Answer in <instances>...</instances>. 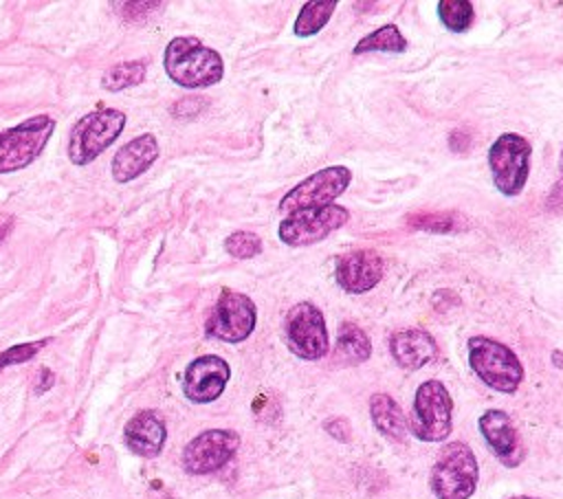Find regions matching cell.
<instances>
[{
  "label": "cell",
  "instance_id": "4316f807",
  "mask_svg": "<svg viewBox=\"0 0 563 499\" xmlns=\"http://www.w3.org/2000/svg\"><path fill=\"white\" fill-rule=\"evenodd\" d=\"M46 341H37V343H22V345H13V347H9L7 352H2L0 354V369H4V367H9V365H15V363H24V361H29L31 356H35L40 350H42V345H44Z\"/></svg>",
  "mask_w": 563,
  "mask_h": 499
},
{
  "label": "cell",
  "instance_id": "4dcf8cb0",
  "mask_svg": "<svg viewBox=\"0 0 563 499\" xmlns=\"http://www.w3.org/2000/svg\"><path fill=\"white\" fill-rule=\"evenodd\" d=\"M11 226H13V215H7V213H0V244H2V240L9 235V231H11Z\"/></svg>",
  "mask_w": 563,
  "mask_h": 499
},
{
  "label": "cell",
  "instance_id": "277c9868",
  "mask_svg": "<svg viewBox=\"0 0 563 499\" xmlns=\"http://www.w3.org/2000/svg\"><path fill=\"white\" fill-rule=\"evenodd\" d=\"M125 127V114L114 108H99L84 114L70 130L68 158L75 165L92 163L110 147Z\"/></svg>",
  "mask_w": 563,
  "mask_h": 499
},
{
  "label": "cell",
  "instance_id": "83f0119b",
  "mask_svg": "<svg viewBox=\"0 0 563 499\" xmlns=\"http://www.w3.org/2000/svg\"><path fill=\"white\" fill-rule=\"evenodd\" d=\"M323 429L339 442H350L352 437V429H350V422L345 418H330Z\"/></svg>",
  "mask_w": 563,
  "mask_h": 499
},
{
  "label": "cell",
  "instance_id": "6da1fadb",
  "mask_svg": "<svg viewBox=\"0 0 563 499\" xmlns=\"http://www.w3.org/2000/svg\"><path fill=\"white\" fill-rule=\"evenodd\" d=\"M163 64L169 79L183 88H207L218 84L224 75V62L220 53L205 46L196 37L169 40Z\"/></svg>",
  "mask_w": 563,
  "mask_h": 499
},
{
  "label": "cell",
  "instance_id": "d6a6232c",
  "mask_svg": "<svg viewBox=\"0 0 563 499\" xmlns=\"http://www.w3.org/2000/svg\"><path fill=\"white\" fill-rule=\"evenodd\" d=\"M559 169H561V174H563V149H561V156H559Z\"/></svg>",
  "mask_w": 563,
  "mask_h": 499
},
{
  "label": "cell",
  "instance_id": "2e32d148",
  "mask_svg": "<svg viewBox=\"0 0 563 499\" xmlns=\"http://www.w3.org/2000/svg\"><path fill=\"white\" fill-rule=\"evenodd\" d=\"M389 354L402 369H420L427 363L435 361L438 343L435 339L422 328H407L398 330L389 336Z\"/></svg>",
  "mask_w": 563,
  "mask_h": 499
},
{
  "label": "cell",
  "instance_id": "603a6c76",
  "mask_svg": "<svg viewBox=\"0 0 563 499\" xmlns=\"http://www.w3.org/2000/svg\"><path fill=\"white\" fill-rule=\"evenodd\" d=\"M147 66L145 62H125V64H114L101 75V86L110 92H119L123 88L136 86L145 79Z\"/></svg>",
  "mask_w": 563,
  "mask_h": 499
},
{
  "label": "cell",
  "instance_id": "e0dca14e",
  "mask_svg": "<svg viewBox=\"0 0 563 499\" xmlns=\"http://www.w3.org/2000/svg\"><path fill=\"white\" fill-rule=\"evenodd\" d=\"M165 437H167L165 422L152 409H143L134 413L123 429L125 446L141 457H156L163 451Z\"/></svg>",
  "mask_w": 563,
  "mask_h": 499
},
{
  "label": "cell",
  "instance_id": "836d02e7",
  "mask_svg": "<svg viewBox=\"0 0 563 499\" xmlns=\"http://www.w3.org/2000/svg\"><path fill=\"white\" fill-rule=\"evenodd\" d=\"M512 499H532V497H512Z\"/></svg>",
  "mask_w": 563,
  "mask_h": 499
},
{
  "label": "cell",
  "instance_id": "d4e9b609",
  "mask_svg": "<svg viewBox=\"0 0 563 499\" xmlns=\"http://www.w3.org/2000/svg\"><path fill=\"white\" fill-rule=\"evenodd\" d=\"M224 248L231 257L251 259L262 253V240L251 231H235L224 240Z\"/></svg>",
  "mask_w": 563,
  "mask_h": 499
},
{
  "label": "cell",
  "instance_id": "1f68e13d",
  "mask_svg": "<svg viewBox=\"0 0 563 499\" xmlns=\"http://www.w3.org/2000/svg\"><path fill=\"white\" fill-rule=\"evenodd\" d=\"M552 363H554V367L563 369V352H561V350H554V352H552Z\"/></svg>",
  "mask_w": 563,
  "mask_h": 499
},
{
  "label": "cell",
  "instance_id": "f1b7e54d",
  "mask_svg": "<svg viewBox=\"0 0 563 499\" xmlns=\"http://www.w3.org/2000/svg\"><path fill=\"white\" fill-rule=\"evenodd\" d=\"M471 134L466 130H455L449 134V147L453 152H466L471 147Z\"/></svg>",
  "mask_w": 563,
  "mask_h": 499
},
{
  "label": "cell",
  "instance_id": "d6986e66",
  "mask_svg": "<svg viewBox=\"0 0 563 499\" xmlns=\"http://www.w3.org/2000/svg\"><path fill=\"white\" fill-rule=\"evenodd\" d=\"M369 415L374 426L389 440L402 442L407 437V420L400 404L389 393H374L369 398Z\"/></svg>",
  "mask_w": 563,
  "mask_h": 499
},
{
  "label": "cell",
  "instance_id": "8992f818",
  "mask_svg": "<svg viewBox=\"0 0 563 499\" xmlns=\"http://www.w3.org/2000/svg\"><path fill=\"white\" fill-rule=\"evenodd\" d=\"M55 132V119L35 114L0 132V174H11L31 165Z\"/></svg>",
  "mask_w": 563,
  "mask_h": 499
},
{
  "label": "cell",
  "instance_id": "3957f363",
  "mask_svg": "<svg viewBox=\"0 0 563 499\" xmlns=\"http://www.w3.org/2000/svg\"><path fill=\"white\" fill-rule=\"evenodd\" d=\"M479 468L475 453L464 442L442 446L431 468V492L438 499H468L475 492Z\"/></svg>",
  "mask_w": 563,
  "mask_h": 499
},
{
  "label": "cell",
  "instance_id": "30bf717a",
  "mask_svg": "<svg viewBox=\"0 0 563 499\" xmlns=\"http://www.w3.org/2000/svg\"><path fill=\"white\" fill-rule=\"evenodd\" d=\"M350 220V211L341 204H325L288 213L277 229V235L288 246H308L325 240Z\"/></svg>",
  "mask_w": 563,
  "mask_h": 499
},
{
  "label": "cell",
  "instance_id": "52a82bcc",
  "mask_svg": "<svg viewBox=\"0 0 563 499\" xmlns=\"http://www.w3.org/2000/svg\"><path fill=\"white\" fill-rule=\"evenodd\" d=\"M530 143L515 132H506L495 138V143L488 149V167L493 174L495 187L508 196L515 198L523 191L528 171H530Z\"/></svg>",
  "mask_w": 563,
  "mask_h": 499
},
{
  "label": "cell",
  "instance_id": "7402d4cb",
  "mask_svg": "<svg viewBox=\"0 0 563 499\" xmlns=\"http://www.w3.org/2000/svg\"><path fill=\"white\" fill-rule=\"evenodd\" d=\"M336 9V2H306L292 24V31L297 37H310L319 33L328 20L332 18V11Z\"/></svg>",
  "mask_w": 563,
  "mask_h": 499
},
{
  "label": "cell",
  "instance_id": "9c48e42d",
  "mask_svg": "<svg viewBox=\"0 0 563 499\" xmlns=\"http://www.w3.org/2000/svg\"><path fill=\"white\" fill-rule=\"evenodd\" d=\"M284 332L290 352L303 361H319L330 350L325 317L310 301H299L288 310Z\"/></svg>",
  "mask_w": 563,
  "mask_h": 499
},
{
  "label": "cell",
  "instance_id": "5b68a950",
  "mask_svg": "<svg viewBox=\"0 0 563 499\" xmlns=\"http://www.w3.org/2000/svg\"><path fill=\"white\" fill-rule=\"evenodd\" d=\"M453 429V400L440 380H424L413 396L409 431L420 442H442Z\"/></svg>",
  "mask_w": 563,
  "mask_h": 499
},
{
  "label": "cell",
  "instance_id": "4fadbf2b",
  "mask_svg": "<svg viewBox=\"0 0 563 499\" xmlns=\"http://www.w3.org/2000/svg\"><path fill=\"white\" fill-rule=\"evenodd\" d=\"M229 378V363L216 354H205L187 365L183 376V391L191 402H213L216 398L222 396Z\"/></svg>",
  "mask_w": 563,
  "mask_h": 499
},
{
  "label": "cell",
  "instance_id": "44dd1931",
  "mask_svg": "<svg viewBox=\"0 0 563 499\" xmlns=\"http://www.w3.org/2000/svg\"><path fill=\"white\" fill-rule=\"evenodd\" d=\"M407 48V40L400 33V29L396 24H385L376 31H372L369 35H365L363 40H358V44L354 46V55L361 53H402Z\"/></svg>",
  "mask_w": 563,
  "mask_h": 499
},
{
  "label": "cell",
  "instance_id": "9a60e30c",
  "mask_svg": "<svg viewBox=\"0 0 563 499\" xmlns=\"http://www.w3.org/2000/svg\"><path fill=\"white\" fill-rule=\"evenodd\" d=\"M479 424V433L484 435L488 448L495 453V457L512 468L517 464H521L523 459V451H521V442H519V433L510 420V415L501 409H488L479 415L477 420Z\"/></svg>",
  "mask_w": 563,
  "mask_h": 499
},
{
  "label": "cell",
  "instance_id": "ac0fdd59",
  "mask_svg": "<svg viewBox=\"0 0 563 499\" xmlns=\"http://www.w3.org/2000/svg\"><path fill=\"white\" fill-rule=\"evenodd\" d=\"M158 141L154 134H141L128 141L112 158V176L117 182H130L139 178L156 158H158Z\"/></svg>",
  "mask_w": 563,
  "mask_h": 499
},
{
  "label": "cell",
  "instance_id": "ffe728a7",
  "mask_svg": "<svg viewBox=\"0 0 563 499\" xmlns=\"http://www.w3.org/2000/svg\"><path fill=\"white\" fill-rule=\"evenodd\" d=\"M369 354H372V341L365 334V330H361L352 321L341 323L336 332V345H334L336 361L343 365H358V363H365Z\"/></svg>",
  "mask_w": 563,
  "mask_h": 499
},
{
  "label": "cell",
  "instance_id": "cb8c5ba5",
  "mask_svg": "<svg viewBox=\"0 0 563 499\" xmlns=\"http://www.w3.org/2000/svg\"><path fill=\"white\" fill-rule=\"evenodd\" d=\"M438 15H440L442 24L449 31L462 33L473 22V2H468V0H440L438 2Z\"/></svg>",
  "mask_w": 563,
  "mask_h": 499
},
{
  "label": "cell",
  "instance_id": "5bb4252c",
  "mask_svg": "<svg viewBox=\"0 0 563 499\" xmlns=\"http://www.w3.org/2000/svg\"><path fill=\"white\" fill-rule=\"evenodd\" d=\"M383 270H385V264L376 251L356 248L336 259L334 277L345 292L361 295L372 290L383 279Z\"/></svg>",
  "mask_w": 563,
  "mask_h": 499
},
{
  "label": "cell",
  "instance_id": "8fae6325",
  "mask_svg": "<svg viewBox=\"0 0 563 499\" xmlns=\"http://www.w3.org/2000/svg\"><path fill=\"white\" fill-rule=\"evenodd\" d=\"M350 180H352V171L345 165H332V167L319 169L306 180H301L297 187H292L279 200V211L295 213L301 209L332 204L350 187Z\"/></svg>",
  "mask_w": 563,
  "mask_h": 499
},
{
  "label": "cell",
  "instance_id": "f546056e",
  "mask_svg": "<svg viewBox=\"0 0 563 499\" xmlns=\"http://www.w3.org/2000/svg\"><path fill=\"white\" fill-rule=\"evenodd\" d=\"M561 207H563V180L556 182V187L550 191L548 211H561Z\"/></svg>",
  "mask_w": 563,
  "mask_h": 499
},
{
  "label": "cell",
  "instance_id": "ba28073f",
  "mask_svg": "<svg viewBox=\"0 0 563 499\" xmlns=\"http://www.w3.org/2000/svg\"><path fill=\"white\" fill-rule=\"evenodd\" d=\"M257 323V308L251 297L224 288L205 323V332L211 339L224 343H240L251 336Z\"/></svg>",
  "mask_w": 563,
  "mask_h": 499
},
{
  "label": "cell",
  "instance_id": "7c38bea8",
  "mask_svg": "<svg viewBox=\"0 0 563 499\" xmlns=\"http://www.w3.org/2000/svg\"><path fill=\"white\" fill-rule=\"evenodd\" d=\"M238 446L240 435L233 429H207L185 446L183 468L189 475L216 473L235 455Z\"/></svg>",
  "mask_w": 563,
  "mask_h": 499
},
{
  "label": "cell",
  "instance_id": "7a4b0ae2",
  "mask_svg": "<svg viewBox=\"0 0 563 499\" xmlns=\"http://www.w3.org/2000/svg\"><path fill=\"white\" fill-rule=\"evenodd\" d=\"M466 345L468 365L484 385L501 393H515L519 389L523 380V365L508 345L490 336H471Z\"/></svg>",
  "mask_w": 563,
  "mask_h": 499
},
{
  "label": "cell",
  "instance_id": "484cf974",
  "mask_svg": "<svg viewBox=\"0 0 563 499\" xmlns=\"http://www.w3.org/2000/svg\"><path fill=\"white\" fill-rule=\"evenodd\" d=\"M407 224L413 229L446 233L455 229V213H413L407 215Z\"/></svg>",
  "mask_w": 563,
  "mask_h": 499
}]
</instances>
